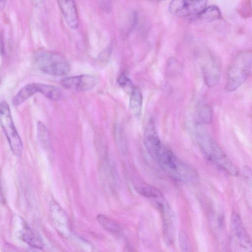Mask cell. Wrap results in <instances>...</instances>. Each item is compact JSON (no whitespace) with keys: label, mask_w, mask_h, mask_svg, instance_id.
<instances>
[{"label":"cell","mask_w":252,"mask_h":252,"mask_svg":"<svg viewBox=\"0 0 252 252\" xmlns=\"http://www.w3.org/2000/svg\"><path fill=\"white\" fill-rule=\"evenodd\" d=\"M230 240L238 251H250L251 239L246 231L240 216L235 212L232 213L230 221Z\"/></svg>","instance_id":"8992f818"},{"label":"cell","mask_w":252,"mask_h":252,"mask_svg":"<svg viewBox=\"0 0 252 252\" xmlns=\"http://www.w3.org/2000/svg\"><path fill=\"white\" fill-rule=\"evenodd\" d=\"M197 18L205 22H212L220 18L221 14L219 8L215 5L206 7L197 15Z\"/></svg>","instance_id":"2e32d148"},{"label":"cell","mask_w":252,"mask_h":252,"mask_svg":"<svg viewBox=\"0 0 252 252\" xmlns=\"http://www.w3.org/2000/svg\"><path fill=\"white\" fill-rule=\"evenodd\" d=\"M37 87L38 93L52 100H58L62 96V91L54 86L37 83Z\"/></svg>","instance_id":"9a60e30c"},{"label":"cell","mask_w":252,"mask_h":252,"mask_svg":"<svg viewBox=\"0 0 252 252\" xmlns=\"http://www.w3.org/2000/svg\"><path fill=\"white\" fill-rule=\"evenodd\" d=\"M199 115L202 121L206 124H210L212 121V110L208 105L201 106L199 110Z\"/></svg>","instance_id":"ac0fdd59"},{"label":"cell","mask_w":252,"mask_h":252,"mask_svg":"<svg viewBox=\"0 0 252 252\" xmlns=\"http://www.w3.org/2000/svg\"><path fill=\"white\" fill-rule=\"evenodd\" d=\"M4 53V46L3 41V38L1 34H0V54L3 55Z\"/></svg>","instance_id":"7402d4cb"},{"label":"cell","mask_w":252,"mask_h":252,"mask_svg":"<svg viewBox=\"0 0 252 252\" xmlns=\"http://www.w3.org/2000/svg\"><path fill=\"white\" fill-rule=\"evenodd\" d=\"M119 85L128 92H131L134 86L132 85V82L127 74L124 72L120 74L118 79Z\"/></svg>","instance_id":"d6986e66"},{"label":"cell","mask_w":252,"mask_h":252,"mask_svg":"<svg viewBox=\"0 0 252 252\" xmlns=\"http://www.w3.org/2000/svg\"><path fill=\"white\" fill-rule=\"evenodd\" d=\"M63 18L68 27L72 29L78 28L79 19L74 0H57Z\"/></svg>","instance_id":"30bf717a"},{"label":"cell","mask_w":252,"mask_h":252,"mask_svg":"<svg viewBox=\"0 0 252 252\" xmlns=\"http://www.w3.org/2000/svg\"><path fill=\"white\" fill-rule=\"evenodd\" d=\"M143 97L140 89L134 87L130 92L129 99V109L133 115L136 117H140L142 112Z\"/></svg>","instance_id":"4fadbf2b"},{"label":"cell","mask_w":252,"mask_h":252,"mask_svg":"<svg viewBox=\"0 0 252 252\" xmlns=\"http://www.w3.org/2000/svg\"><path fill=\"white\" fill-rule=\"evenodd\" d=\"M0 124L13 154L19 156L23 150V144L13 121L8 104L5 101L0 103Z\"/></svg>","instance_id":"5b68a950"},{"label":"cell","mask_w":252,"mask_h":252,"mask_svg":"<svg viewBox=\"0 0 252 252\" xmlns=\"http://www.w3.org/2000/svg\"><path fill=\"white\" fill-rule=\"evenodd\" d=\"M202 70L204 81L207 86L212 87L218 83L220 70L219 65L215 61L211 60L204 63Z\"/></svg>","instance_id":"7c38bea8"},{"label":"cell","mask_w":252,"mask_h":252,"mask_svg":"<svg viewBox=\"0 0 252 252\" xmlns=\"http://www.w3.org/2000/svg\"><path fill=\"white\" fill-rule=\"evenodd\" d=\"M97 220L104 229L110 232L118 233L121 230L120 225L117 222L105 215L99 214Z\"/></svg>","instance_id":"e0dca14e"},{"label":"cell","mask_w":252,"mask_h":252,"mask_svg":"<svg viewBox=\"0 0 252 252\" xmlns=\"http://www.w3.org/2000/svg\"><path fill=\"white\" fill-rule=\"evenodd\" d=\"M207 0H172L169 11L172 15L186 17L196 16L207 5Z\"/></svg>","instance_id":"52a82bcc"},{"label":"cell","mask_w":252,"mask_h":252,"mask_svg":"<svg viewBox=\"0 0 252 252\" xmlns=\"http://www.w3.org/2000/svg\"><path fill=\"white\" fill-rule=\"evenodd\" d=\"M143 139L151 157L169 177L184 182H192L198 177L194 169L180 159L162 143L153 120L149 121L146 126Z\"/></svg>","instance_id":"6da1fadb"},{"label":"cell","mask_w":252,"mask_h":252,"mask_svg":"<svg viewBox=\"0 0 252 252\" xmlns=\"http://www.w3.org/2000/svg\"><path fill=\"white\" fill-rule=\"evenodd\" d=\"M96 78L89 74L67 77L62 80V85L63 87L81 91L93 89L96 86Z\"/></svg>","instance_id":"9c48e42d"},{"label":"cell","mask_w":252,"mask_h":252,"mask_svg":"<svg viewBox=\"0 0 252 252\" xmlns=\"http://www.w3.org/2000/svg\"><path fill=\"white\" fill-rule=\"evenodd\" d=\"M97 2L100 8L104 12L108 13L111 11L112 8L111 0H97Z\"/></svg>","instance_id":"44dd1931"},{"label":"cell","mask_w":252,"mask_h":252,"mask_svg":"<svg viewBox=\"0 0 252 252\" xmlns=\"http://www.w3.org/2000/svg\"><path fill=\"white\" fill-rule=\"evenodd\" d=\"M13 228L17 237L32 247L41 249L43 243L37 237L26 221L19 216L13 218Z\"/></svg>","instance_id":"ba28073f"},{"label":"cell","mask_w":252,"mask_h":252,"mask_svg":"<svg viewBox=\"0 0 252 252\" xmlns=\"http://www.w3.org/2000/svg\"><path fill=\"white\" fill-rule=\"evenodd\" d=\"M37 93H38L37 83L27 84L14 96L13 104L15 106L19 105Z\"/></svg>","instance_id":"5bb4252c"},{"label":"cell","mask_w":252,"mask_h":252,"mask_svg":"<svg viewBox=\"0 0 252 252\" xmlns=\"http://www.w3.org/2000/svg\"><path fill=\"white\" fill-rule=\"evenodd\" d=\"M178 242L181 250L183 252H189L190 251V245L189 238L182 230H181L178 234Z\"/></svg>","instance_id":"ffe728a7"},{"label":"cell","mask_w":252,"mask_h":252,"mask_svg":"<svg viewBox=\"0 0 252 252\" xmlns=\"http://www.w3.org/2000/svg\"><path fill=\"white\" fill-rule=\"evenodd\" d=\"M252 55L250 51L238 53L230 63L227 71L225 89L233 92L246 81L251 73Z\"/></svg>","instance_id":"3957f363"},{"label":"cell","mask_w":252,"mask_h":252,"mask_svg":"<svg viewBox=\"0 0 252 252\" xmlns=\"http://www.w3.org/2000/svg\"><path fill=\"white\" fill-rule=\"evenodd\" d=\"M35 61L41 71L53 76L65 75L71 68L69 62L64 57L53 52H39L35 55Z\"/></svg>","instance_id":"277c9868"},{"label":"cell","mask_w":252,"mask_h":252,"mask_svg":"<svg viewBox=\"0 0 252 252\" xmlns=\"http://www.w3.org/2000/svg\"><path fill=\"white\" fill-rule=\"evenodd\" d=\"M157 0V1H162V0Z\"/></svg>","instance_id":"d4e9b609"},{"label":"cell","mask_w":252,"mask_h":252,"mask_svg":"<svg viewBox=\"0 0 252 252\" xmlns=\"http://www.w3.org/2000/svg\"><path fill=\"white\" fill-rule=\"evenodd\" d=\"M197 141L206 158L226 173L233 176H237L238 171L235 165L207 133L202 130H199L197 133Z\"/></svg>","instance_id":"7a4b0ae2"},{"label":"cell","mask_w":252,"mask_h":252,"mask_svg":"<svg viewBox=\"0 0 252 252\" xmlns=\"http://www.w3.org/2000/svg\"><path fill=\"white\" fill-rule=\"evenodd\" d=\"M50 213L56 229L63 234L68 228V219L64 211L58 203L52 201L50 203Z\"/></svg>","instance_id":"8fae6325"},{"label":"cell","mask_w":252,"mask_h":252,"mask_svg":"<svg viewBox=\"0 0 252 252\" xmlns=\"http://www.w3.org/2000/svg\"><path fill=\"white\" fill-rule=\"evenodd\" d=\"M42 0H34V1L35 2H36V3H37V2H41Z\"/></svg>","instance_id":"cb8c5ba5"},{"label":"cell","mask_w":252,"mask_h":252,"mask_svg":"<svg viewBox=\"0 0 252 252\" xmlns=\"http://www.w3.org/2000/svg\"><path fill=\"white\" fill-rule=\"evenodd\" d=\"M6 0H0V10L3 9L6 3Z\"/></svg>","instance_id":"603a6c76"}]
</instances>
